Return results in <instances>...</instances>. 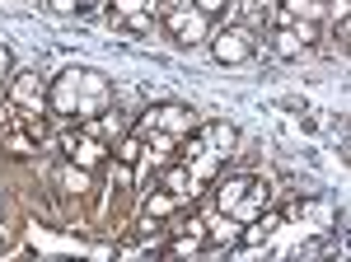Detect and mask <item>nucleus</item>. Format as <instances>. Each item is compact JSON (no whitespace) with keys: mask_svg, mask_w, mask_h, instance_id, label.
I'll list each match as a JSON object with an SVG mask.
<instances>
[{"mask_svg":"<svg viewBox=\"0 0 351 262\" xmlns=\"http://www.w3.org/2000/svg\"><path fill=\"white\" fill-rule=\"evenodd\" d=\"M164 28H169V38H178V43H202L206 38V28H211V19L202 14V10H192L188 0L183 5H169V14H164Z\"/></svg>","mask_w":351,"mask_h":262,"instance_id":"nucleus-1","label":"nucleus"},{"mask_svg":"<svg viewBox=\"0 0 351 262\" xmlns=\"http://www.w3.org/2000/svg\"><path fill=\"white\" fill-rule=\"evenodd\" d=\"M145 131H169V136H188V131H192V108H183V104H160V108H150V112L141 117L136 136H145Z\"/></svg>","mask_w":351,"mask_h":262,"instance_id":"nucleus-2","label":"nucleus"},{"mask_svg":"<svg viewBox=\"0 0 351 262\" xmlns=\"http://www.w3.org/2000/svg\"><path fill=\"white\" fill-rule=\"evenodd\" d=\"M61 155L71 159V164H80V169H99V164L108 159V145H104L99 136H89V131H84V136L66 131V136H61Z\"/></svg>","mask_w":351,"mask_h":262,"instance_id":"nucleus-3","label":"nucleus"},{"mask_svg":"<svg viewBox=\"0 0 351 262\" xmlns=\"http://www.w3.org/2000/svg\"><path fill=\"white\" fill-rule=\"evenodd\" d=\"M211 56H216L220 66H239L253 56V38H248V28H225V33H211Z\"/></svg>","mask_w":351,"mask_h":262,"instance_id":"nucleus-4","label":"nucleus"},{"mask_svg":"<svg viewBox=\"0 0 351 262\" xmlns=\"http://www.w3.org/2000/svg\"><path fill=\"white\" fill-rule=\"evenodd\" d=\"M108 108V80L99 75V71H80V104H75V117L89 122V117H99Z\"/></svg>","mask_w":351,"mask_h":262,"instance_id":"nucleus-5","label":"nucleus"},{"mask_svg":"<svg viewBox=\"0 0 351 262\" xmlns=\"http://www.w3.org/2000/svg\"><path fill=\"white\" fill-rule=\"evenodd\" d=\"M47 104L61 117H75V104H80V71H61V75L47 84Z\"/></svg>","mask_w":351,"mask_h":262,"instance_id":"nucleus-6","label":"nucleus"},{"mask_svg":"<svg viewBox=\"0 0 351 262\" xmlns=\"http://www.w3.org/2000/svg\"><path fill=\"white\" fill-rule=\"evenodd\" d=\"M276 230H281V215H271V211H258L253 220H243L239 243H243V248H263V243H267Z\"/></svg>","mask_w":351,"mask_h":262,"instance_id":"nucleus-7","label":"nucleus"},{"mask_svg":"<svg viewBox=\"0 0 351 262\" xmlns=\"http://www.w3.org/2000/svg\"><path fill=\"white\" fill-rule=\"evenodd\" d=\"M160 183H164V192H169V197H178V202H192V197H197V183H192L188 164H169Z\"/></svg>","mask_w":351,"mask_h":262,"instance_id":"nucleus-8","label":"nucleus"},{"mask_svg":"<svg viewBox=\"0 0 351 262\" xmlns=\"http://www.w3.org/2000/svg\"><path fill=\"white\" fill-rule=\"evenodd\" d=\"M202 141H206V150H216V155L225 159V155H234L239 131L230 127V122H211V127H202Z\"/></svg>","mask_w":351,"mask_h":262,"instance_id":"nucleus-9","label":"nucleus"},{"mask_svg":"<svg viewBox=\"0 0 351 262\" xmlns=\"http://www.w3.org/2000/svg\"><path fill=\"white\" fill-rule=\"evenodd\" d=\"M319 24L324 19V0H281V24Z\"/></svg>","mask_w":351,"mask_h":262,"instance_id":"nucleus-10","label":"nucleus"},{"mask_svg":"<svg viewBox=\"0 0 351 262\" xmlns=\"http://www.w3.org/2000/svg\"><path fill=\"white\" fill-rule=\"evenodd\" d=\"M248 183H253L248 174H234V178H220V183H216V206L225 211V215H230V211H234V206L243 202V192H248Z\"/></svg>","mask_w":351,"mask_h":262,"instance_id":"nucleus-11","label":"nucleus"},{"mask_svg":"<svg viewBox=\"0 0 351 262\" xmlns=\"http://www.w3.org/2000/svg\"><path fill=\"white\" fill-rule=\"evenodd\" d=\"M89 136H99V141H122V136H127V122H122V112H108V108H104V112H99V117H89Z\"/></svg>","mask_w":351,"mask_h":262,"instance_id":"nucleus-12","label":"nucleus"},{"mask_svg":"<svg viewBox=\"0 0 351 262\" xmlns=\"http://www.w3.org/2000/svg\"><path fill=\"white\" fill-rule=\"evenodd\" d=\"M239 230H243L239 220L220 211L216 220H206V243H239Z\"/></svg>","mask_w":351,"mask_h":262,"instance_id":"nucleus-13","label":"nucleus"},{"mask_svg":"<svg viewBox=\"0 0 351 262\" xmlns=\"http://www.w3.org/2000/svg\"><path fill=\"white\" fill-rule=\"evenodd\" d=\"M0 145H5L10 155H19V159L38 155V136H33L28 127H19V131H5V136H0Z\"/></svg>","mask_w":351,"mask_h":262,"instance_id":"nucleus-14","label":"nucleus"},{"mask_svg":"<svg viewBox=\"0 0 351 262\" xmlns=\"http://www.w3.org/2000/svg\"><path fill=\"white\" fill-rule=\"evenodd\" d=\"M178 206H183L178 197H169V192H150L145 206H141V220H164V215H173Z\"/></svg>","mask_w":351,"mask_h":262,"instance_id":"nucleus-15","label":"nucleus"},{"mask_svg":"<svg viewBox=\"0 0 351 262\" xmlns=\"http://www.w3.org/2000/svg\"><path fill=\"white\" fill-rule=\"evenodd\" d=\"M271 47H276V56H286V61H295L300 52H304V43H300V33L291 24L276 28V38H271Z\"/></svg>","mask_w":351,"mask_h":262,"instance_id":"nucleus-16","label":"nucleus"},{"mask_svg":"<svg viewBox=\"0 0 351 262\" xmlns=\"http://www.w3.org/2000/svg\"><path fill=\"white\" fill-rule=\"evenodd\" d=\"M56 178H61V187H66V192H75V197H80V192H89V169L71 164V159L61 164V174H56Z\"/></svg>","mask_w":351,"mask_h":262,"instance_id":"nucleus-17","label":"nucleus"},{"mask_svg":"<svg viewBox=\"0 0 351 262\" xmlns=\"http://www.w3.org/2000/svg\"><path fill=\"white\" fill-rule=\"evenodd\" d=\"M141 155H145V145H141V136H136V131L117 141V159H122V164H132V169H136V164H141Z\"/></svg>","mask_w":351,"mask_h":262,"instance_id":"nucleus-18","label":"nucleus"},{"mask_svg":"<svg viewBox=\"0 0 351 262\" xmlns=\"http://www.w3.org/2000/svg\"><path fill=\"white\" fill-rule=\"evenodd\" d=\"M141 10H160V0H112V19L122 24L127 14H141Z\"/></svg>","mask_w":351,"mask_h":262,"instance_id":"nucleus-19","label":"nucleus"},{"mask_svg":"<svg viewBox=\"0 0 351 262\" xmlns=\"http://www.w3.org/2000/svg\"><path fill=\"white\" fill-rule=\"evenodd\" d=\"M99 0H47V10L52 14H84V10H94Z\"/></svg>","mask_w":351,"mask_h":262,"instance_id":"nucleus-20","label":"nucleus"},{"mask_svg":"<svg viewBox=\"0 0 351 262\" xmlns=\"http://www.w3.org/2000/svg\"><path fill=\"white\" fill-rule=\"evenodd\" d=\"M295 211L304 215V220H314V225H324V220H328V206L319 202V197H309V202H295Z\"/></svg>","mask_w":351,"mask_h":262,"instance_id":"nucleus-21","label":"nucleus"},{"mask_svg":"<svg viewBox=\"0 0 351 262\" xmlns=\"http://www.w3.org/2000/svg\"><path fill=\"white\" fill-rule=\"evenodd\" d=\"M122 24L132 28V33H145V28L155 24V10H141V14H127V19H122Z\"/></svg>","mask_w":351,"mask_h":262,"instance_id":"nucleus-22","label":"nucleus"},{"mask_svg":"<svg viewBox=\"0 0 351 262\" xmlns=\"http://www.w3.org/2000/svg\"><path fill=\"white\" fill-rule=\"evenodd\" d=\"M202 150H206V141H202V131H188V141H183V164H188V159H197Z\"/></svg>","mask_w":351,"mask_h":262,"instance_id":"nucleus-23","label":"nucleus"},{"mask_svg":"<svg viewBox=\"0 0 351 262\" xmlns=\"http://www.w3.org/2000/svg\"><path fill=\"white\" fill-rule=\"evenodd\" d=\"M132 178H136L132 164H122V159H117V164H112V183H117V187H132Z\"/></svg>","mask_w":351,"mask_h":262,"instance_id":"nucleus-24","label":"nucleus"},{"mask_svg":"<svg viewBox=\"0 0 351 262\" xmlns=\"http://www.w3.org/2000/svg\"><path fill=\"white\" fill-rule=\"evenodd\" d=\"M225 5H230V0H192V10H202L206 19H211V14H220Z\"/></svg>","mask_w":351,"mask_h":262,"instance_id":"nucleus-25","label":"nucleus"},{"mask_svg":"<svg viewBox=\"0 0 351 262\" xmlns=\"http://www.w3.org/2000/svg\"><path fill=\"white\" fill-rule=\"evenodd\" d=\"M10 75V52H5V47H0V80Z\"/></svg>","mask_w":351,"mask_h":262,"instance_id":"nucleus-26","label":"nucleus"},{"mask_svg":"<svg viewBox=\"0 0 351 262\" xmlns=\"http://www.w3.org/2000/svg\"><path fill=\"white\" fill-rule=\"evenodd\" d=\"M164 5H183V0H164Z\"/></svg>","mask_w":351,"mask_h":262,"instance_id":"nucleus-27","label":"nucleus"}]
</instances>
